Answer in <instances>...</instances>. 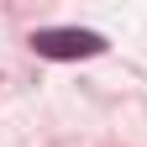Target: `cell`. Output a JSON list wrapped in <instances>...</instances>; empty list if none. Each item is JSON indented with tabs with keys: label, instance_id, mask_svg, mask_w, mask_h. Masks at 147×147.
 <instances>
[{
	"label": "cell",
	"instance_id": "obj_1",
	"mask_svg": "<svg viewBox=\"0 0 147 147\" xmlns=\"http://www.w3.org/2000/svg\"><path fill=\"white\" fill-rule=\"evenodd\" d=\"M110 42L89 26H42L32 32V53L37 58H53V63H68V58H100Z\"/></svg>",
	"mask_w": 147,
	"mask_h": 147
}]
</instances>
